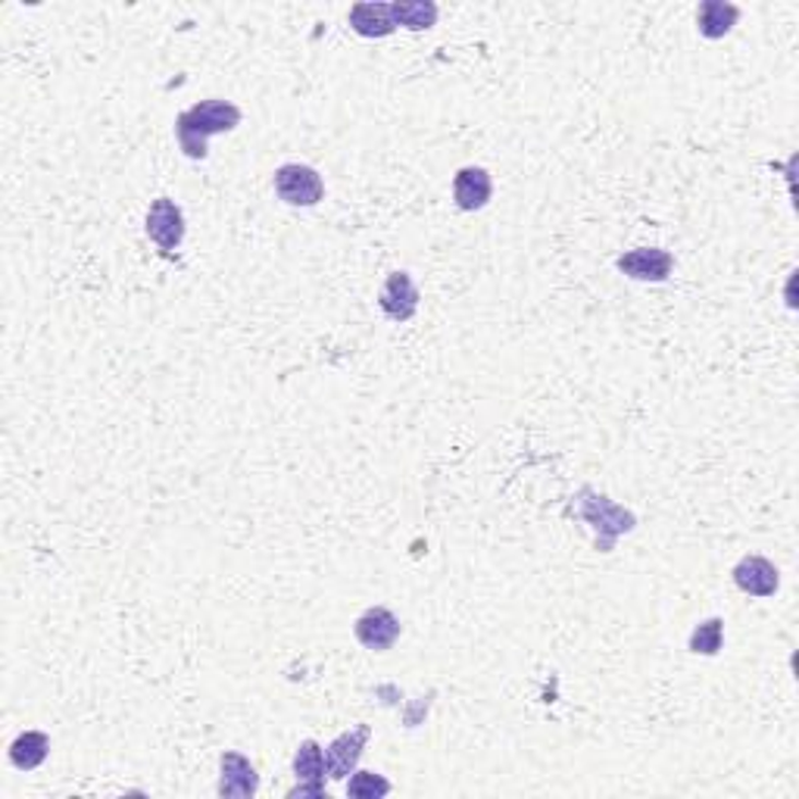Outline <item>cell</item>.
<instances>
[{
	"label": "cell",
	"instance_id": "obj_1",
	"mask_svg": "<svg viewBox=\"0 0 799 799\" xmlns=\"http://www.w3.org/2000/svg\"><path fill=\"white\" fill-rule=\"evenodd\" d=\"M238 126H241V110L235 104H228V100L213 97V100H203V104L178 116L176 138L181 151L191 159H203L206 156V141L213 134L235 132Z\"/></svg>",
	"mask_w": 799,
	"mask_h": 799
},
{
	"label": "cell",
	"instance_id": "obj_2",
	"mask_svg": "<svg viewBox=\"0 0 799 799\" xmlns=\"http://www.w3.org/2000/svg\"><path fill=\"white\" fill-rule=\"evenodd\" d=\"M275 194L290 203V206H315L319 200L325 198V184L322 176L303 166V163H288L275 172Z\"/></svg>",
	"mask_w": 799,
	"mask_h": 799
},
{
	"label": "cell",
	"instance_id": "obj_3",
	"mask_svg": "<svg viewBox=\"0 0 799 799\" xmlns=\"http://www.w3.org/2000/svg\"><path fill=\"white\" fill-rule=\"evenodd\" d=\"M147 238L154 241L159 250H176L181 241H184V213H181V206H178L176 200L169 198H159L151 203V210H147Z\"/></svg>",
	"mask_w": 799,
	"mask_h": 799
},
{
	"label": "cell",
	"instance_id": "obj_4",
	"mask_svg": "<svg viewBox=\"0 0 799 799\" xmlns=\"http://www.w3.org/2000/svg\"><path fill=\"white\" fill-rule=\"evenodd\" d=\"M354 634L356 641L366 646V649L384 653V649H391V646L397 644L400 619L391 612V609H384V606H372V609H366V612L356 619Z\"/></svg>",
	"mask_w": 799,
	"mask_h": 799
},
{
	"label": "cell",
	"instance_id": "obj_5",
	"mask_svg": "<svg viewBox=\"0 0 799 799\" xmlns=\"http://www.w3.org/2000/svg\"><path fill=\"white\" fill-rule=\"evenodd\" d=\"M378 307L394 322H409L419 310V288L413 285L409 272H391L378 294Z\"/></svg>",
	"mask_w": 799,
	"mask_h": 799
},
{
	"label": "cell",
	"instance_id": "obj_6",
	"mask_svg": "<svg viewBox=\"0 0 799 799\" xmlns=\"http://www.w3.org/2000/svg\"><path fill=\"white\" fill-rule=\"evenodd\" d=\"M369 725H356L354 731L341 734L337 740H334L332 747L325 750V772L329 777L334 780H344L347 775H354L356 762H359V755L366 750V743H369Z\"/></svg>",
	"mask_w": 799,
	"mask_h": 799
},
{
	"label": "cell",
	"instance_id": "obj_7",
	"mask_svg": "<svg viewBox=\"0 0 799 799\" xmlns=\"http://www.w3.org/2000/svg\"><path fill=\"white\" fill-rule=\"evenodd\" d=\"M734 584L743 594H750V597H775L780 577H777V569L765 556H743L734 565Z\"/></svg>",
	"mask_w": 799,
	"mask_h": 799
},
{
	"label": "cell",
	"instance_id": "obj_8",
	"mask_svg": "<svg viewBox=\"0 0 799 799\" xmlns=\"http://www.w3.org/2000/svg\"><path fill=\"white\" fill-rule=\"evenodd\" d=\"M219 772H223V777H219V794L223 797L247 799L260 790L257 768L241 753H225L223 762H219Z\"/></svg>",
	"mask_w": 799,
	"mask_h": 799
},
{
	"label": "cell",
	"instance_id": "obj_9",
	"mask_svg": "<svg viewBox=\"0 0 799 799\" xmlns=\"http://www.w3.org/2000/svg\"><path fill=\"white\" fill-rule=\"evenodd\" d=\"M616 266L624 275L637 278V282H666L675 263H671L666 250H659V247H641V250H631V253L619 257Z\"/></svg>",
	"mask_w": 799,
	"mask_h": 799
},
{
	"label": "cell",
	"instance_id": "obj_10",
	"mask_svg": "<svg viewBox=\"0 0 799 799\" xmlns=\"http://www.w3.org/2000/svg\"><path fill=\"white\" fill-rule=\"evenodd\" d=\"M490 194H493V181H490L488 169H481V166H466L453 178V200L466 213L485 210Z\"/></svg>",
	"mask_w": 799,
	"mask_h": 799
},
{
	"label": "cell",
	"instance_id": "obj_11",
	"mask_svg": "<svg viewBox=\"0 0 799 799\" xmlns=\"http://www.w3.org/2000/svg\"><path fill=\"white\" fill-rule=\"evenodd\" d=\"M350 25L362 38H387L397 28L391 3H356L350 10Z\"/></svg>",
	"mask_w": 799,
	"mask_h": 799
},
{
	"label": "cell",
	"instance_id": "obj_12",
	"mask_svg": "<svg viewBox=\"0 0 799 799\" xmlns=\"http://www.w3.org/2000/svg\"><path fill=\"white\" fill-rule=\"evenodd\" d=\"M740 20V10L734 3H725V0H706L696 13V28L703 38L709 41H718L731 32L734 25Z\"/></svg>",
	"mask_w": 799,
	"mask_h": 799
},
{
	"label": "cell",
	"instance_id": "obj_13",
	"mask_svg": "<svg viewBox=\"0 0 799 799\" xmlns=\"http://www.w3.org/2000/svg\"><path fill=\"white\" fill-rule=\"evenodd\" d=\"M47 750H50L47 734L25 731L13 740V747H10V762H13L16 768H23V772H32V768H38V765L45 762Z\"/></svg>",
	"mask_w": 799,
	"mask_h": 799
},
{
	"label": "cell",
	"instance_id": "obj_14",
	"mask_svg": "<svg viewBox=\"0 0 799 799\" xmlns=\"http://www.w3.org/2000/svg\"><path fill=\"white\" fill-rule=\"evenodd\" d=\"M294 775L300 784H325V753L315 740H303L294 755Z\"/></svg>",
	"mask_w": 799,
	"mask_h": 799
},
{
	"label": "cell",
	"instance_id": "obj_15",
	"mask_svg": "<svg viewBox=\"0 0 799 799\" xmlns=\"http://www.w3.org/2000/svg\"><path fill=\"white\" fill-rule=\"evenodd\" d=\"M391 13H394V23L406 25L413 32H422L438 23V7L428 0H397V3H391Z\"/></svg>",
	"mask_w": 799,
	"mask_h": 799
},
{
	"label": "cell",
	"instance_id": "obj_16",
	"mask_svg": "<svg viewBox=\"0 0 799 799\" xmlns=\"http://www.w3.org/2000/svg\"><path fill=\"white\" fill-rule=\"evenodd\" d=\"M722 634H725V622L722 619H709L703 622L693 634H690V653H703V656H715L722 649Z\"/></svg>",
	"mask_w": 799,
	"mask_h": 799
},
{
	"label": "cell",
	"instance_id": "obj_17",
	"mask_svg": "<svg viewBox=\"0 0 799 799\" xmlns=\"http://www.w3.org/2000/svg\"><path fill=\"white\" fill-rule=\"evenodd\" d=\"M387 794H391V784L375 772H356L347 784V797L354 799H378L387 797Z\"/></svg>",
	"mask_w": 799,
	"mask_h": 799
},
{
	"label": "cell",
	"instance_id": "obj_18",
	"mask_svg": "<svg viewBox=\"0 0 799 799\" xmlns=\"http://www.w3.org/2000/svg\"><path fill=\"white\" fill-rule=\"evenodd\" d=\"M290 799L297 797H325V784H297L288 794Z\"/></svg>",
	"mask_w": 799,
	"mask_h": 799
}]
</instances>
